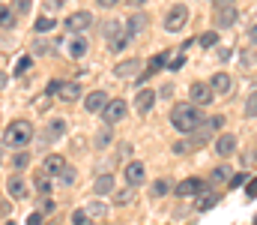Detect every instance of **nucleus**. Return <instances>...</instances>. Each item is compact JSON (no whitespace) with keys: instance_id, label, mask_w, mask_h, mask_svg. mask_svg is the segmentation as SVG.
<instances>
[{"instance_id":"obj_1","label":"nucleus","mask_w":257,"mask_h":225,"mask_svg":"<svg viewBox=\"0 0 257 225\" xmlns=\"http://www.w3.org/2000/svg\"><path fill=\"white\" fill-rule=\"evenodd\" d=\"M203 123H206V117L200 114V108L192 105V102H180V105L171 108V126H174L177 132H183V135L197 132Z\"/></svg>"},{"instance_id":"obj_2","label":"nucleus","mask_w":257,"mask_h":225,"mask_svg":"<svg viewBox=\"0 0 257 225\" xmlns=\"http://www.w3.org/2000/svg\"><path fill=\"white\" fill-rule=\"evenodd\" d=\"M33 141V123L30 120H12L3 129V144H9L12 150H24Z\"/></svg>"},{"instance_id":"obj_3","label":"nucleus","mask_w":257,"mask_h":225,"mask_svg":"<svg viewBox=\"0 0 257 225\" xmlns=\"http://www.w3.org/2000/svg\"><path fill=\"white\" fill-rule=\"evenodd\" d=\"M128 114V105L123 99H108V105L102 108V120H105V126H114V123H120V120H126Z\"/></svg>"},{"instance_id":"obj_4","label":"nucleus","mask_w":257,"mask_h":225,"mask_svg":"<svg viewBox=\"0 0 257 225\" xmlns=\"http://www.w3.org/2000/svg\"><path fill=\"white\" fill-rule=\"evenodd\" d=\"M186 21H189V9H186L183 3H177V6H171V12L165 15V30H168V33H180V30L186 27Z\"/></svg>"},{"instance_id":"obj_5","label":"nucleus","mask_w":257,"mask_h":225,"mask_svg":"<svg viewBox=\"0 0 257 225\" xmlns=\"http://www.w3.org/2000/svg\"><path fill=\"white\" fill-rule=\"evenodd\" d=\"M90 24H93V15H90L87 9H81V12H72V15L63 21V27L69 30V33H75V36H81L84 30H90Z\"/></svg>"},{"instance_id":"obj_6","label":"nucleus","mask_w":257,"mask_h":225,"mask_svg":"<svg viewBox=\"0 0 257 225\" xmlns=\"http://www.w3.org/2000/svg\"><path fill=\"white\" fill-rule=\"evenodd\" d=\"M189 96H192V105H209L215 99V93H212V87L206 81H194L189 87Z\"/></svg>"},{"instance_id":"obj_7","label":"nucleus","mask_w":257,"mask_h":225,"mask_svg":"<svg viewBox=\"0 0 257 225\" xmlns=\"http://www.w3.org/2000/svg\"><path fill=\"white\" fill-rule=\"evenodd\" d=\"M203 189H206V183H203L200 177H186V180L177 183V195H180V198H194V195H200Z\"/></svg>"},{"instance_id":"obj_8","label":"nucleus","mask_w":257,"mask_h":225,"mask_svg":"<svg viewBox=\"0 0 257 225\" xmlns=\"http://www.w3.org/2000/svg\"><path fill=\"white\" fill-rule=\"evenodd\" d=\"M236 18H239L236 6H224V9H215V27H218V30H230V27L236 24Z\"/></svg>"},{"instance_id":"obj_9","label":"nucleus","mask_w":257,"mask_h":225,"mask_svg":"<svg viewBox=\"0 0 257 225\" xmlns=\"http://www.w3.org/2000/svg\"><path fill=\"white\" fill-rule=\"evenodd\" d=\"M126 180H128V186H141L144 180H147V165L144 162H128L126 165Z\"/></svg>"},{"instance_id":"obj_10","label":"nucleus","mask_w":257,"mask_h":225,"mask_svg":"<svg viewBox=\"0 0 257 225\" xmlns=\"http://www.w3.org/2000/svg\"><path fill=\"white\" fill-rule=\"evenodd\" d=\"M105 105H108V93H105V90H93V93H87V99H84V108H87L90 114H99Z\"/></svg>"},{"instance_id":"obj_11","label":"nucleus","mask_w":257,"mask_h":225,"mask_svg":"<svg viewBox=\"0 0 257 225\" xmlns=\"http://www.w3.org/2000/svg\"><path fill=\"white\" fill-rule=\"evenodd\" d=\"M156 90H138V96H135V108H138V114H150L153 111V105H156Z\"/></svg>"},{"instance_id":"obj_12","label":"nucleus","mask_w":257,"mask_h":225,"mask_svg":"<svg viewBox=\"0 0 257 225\" xmlns=\"http://www.w3.org/2000/svg\"><path fill=\"white\" fill-rule=\"evenodd\" d=\"M236 135L233 132H221L218 138H215V153L218 156H230V153H236Z\"/></svg>"},{"instance_id":"obj_13","label":"nucleus","mask_w":257,"mask_h":225,"mask_svg":"<svg viewBox=\"0 0 257 225\" xmlns=\"http://www.w3.org/2000/svg\"><path fill=\"white\" fill-rule=\"evenodd\" d=\"M63 165H66V159H63V156H57V153H48L39 171H42V174H48V177H57V174L63 171Z\"/></svg>"},{"instance_id":"obj_14","label":"nucleus","mask_w":257,"mask_h":225,"mask_svg":"<svg viewBox=\"0 0 257 225\" xmlns=\"http://www.w3.org/2000/svg\"><path fill=\"white\" fill-rule=\"evenodd\" d=\"M63 132H66L63 120H48V126H45V135H42V144H39V147H45V144H51V141L63 138Z\"/></svg>"},{"instance_id":"obj_15","label":"nucleus","mask_w":257,"mask_h":225,"mask_svg":"<svg viewBox=\"0 0 257 225\" xmlns=\"http://www.w3.org/2000/svg\"><path fill=\"white\" fill-rule=\"evenodd\" d=\"M78 96H84V93H81V84H78V81H60L57 99H63V102H75Z\"/></svg>"},{"instance_id":"obj_16","label":"nucleus","mask_w":257,"mask_h":225,"mask_svg":"<svg viewBox=\"0 0 257 225\" xmlns=\"http://www.w3.org/2000/svg\"><path fill=\"white\" fill-rule=\"evenodd\" d=\"M6 192H9V198H15V201H21V198H27V183L21 180V177H9L6 180Z\"/></svg>"},{"instance_id":"obj_17","label":"nucleus","mask_w":257,"mask_h":225,"mask_svg":"<svg viewBox=\"0 0 257 225\" xmlns=\"http://www.w3.org/2000/svg\"><path fill=\"white\" fill-rule=\"evenodd\" d=\"M87 48H90V45H87V39H84V36H75V39H69L66 54H69L72 60H81V57L87 54Z\"/></svg>"},{"instance_id":"obj_18","label":"nucleus","mask_w":257,"mask_h":225,"mask_svg":"<svg viewBox=\"0 0 257 225\" xmlns=\"http://www.w3.org/2000/svg\"><path fill=\"white\" fill-rule=\"evenodd\" d=\"M138 69H141V60H138V57H128V60H120V63L114 66V75H117V78H132Z\"/></svg>"},{"instance_id":"obj_19","label":"nucleus","mask_w":257,"mask_h":225,"mask_svg":"<svg viewBox=\"0 0 257 225\" xmlns=\"http://www.w3.org/2000/svg\"><path fill=\"white\" fill-rule=\"evenodd\" d=\"M209 87H212V93H230L233 81H230V75L227 72H215L212 75V81H209Z\"/></svg>"},{"instance_id":"obj_20","label":"nucleus","mask_w":257,"mask_h":225,"mask_svg":"<svg viewBox=\"0 0 257 225\" xmlns=\"http://www.w3.org/2000/svg\"><path fill=\"white\" fill-rule=\"evenodd\" d=\"M128 42H132V36H128L126 30H120V33H114V36L108 39V51H114V54H120L123 48H128Z\"/></svg>"},{"instance_id":"obj_21","label":"nucleus","mask_w":257,"mask_h":225,"mask_svg":"<svg viewBox=\"0 0 257 225\" xmlns=\"http://www.w3.org/2000/svg\"><path fill=\"white\" fill-rule=\"evenodd\" d=\"M144 24H147V15H144V12H135V15L126 21V33L128 36H138V33L144 30Z\"/></svg>"},{"instance_id":"obj_22","label":"nucleus","mask_w":257,"mask_h":225,"mask_svg":"<svg viewBox=\"0 0 257 225\" xmlns=\"http://www.w3.org/2000/svg\"><path fill=\"white\" fill-rule=\"evenodd\" d=\"M93 189H96L99 195L114 192V174H99V177H96V183H93Z\"/></svg>"},{"instance_id":"obj_23","label":"nucleus","mask_w":257,"mask_h":225,"mask_svg":"<svg viewBox=\"0 0 257 225\" xmlns=\"http://www.w3.org/2000/svg\"><path fill=\"white\" fill-rule=\"evenodd\" d=\"M84 213L90 216V222H93V219L99 222V219H105V216H108V207H105L102 201H90V204L84 207Z\"/></svg>"},{"instance_id":"obj_24","label":"nucleus","mask_w":257,"mask_h":225,"mask_svg":"<svg viewBox=\"0 0 257 225\" xmlns=\"http://www.w3.org/2000/svg\"><path fill=\"white\" fill-rule=\"evenodd\" d=\"M165 66H168V54H165V51H162V54H156V57H150V60H147V72H150V75L162 72V69H165Z\"/></svg>"},{"instance_id":"obj_25","label":"nucleus","mask_w":257,"mask_h":225,"mask_svg":"<svg viewBox=\"0 0 257 225\" xmlns=\"http://www.w3.org/2000/svg\"><path fill=\"white\" fill-rule=\"evenodd\" d=\"M33 186H36V192H39L42 198H48V192H51V177L39 171V174H36V180H33Z\"/></svg>"},{"instance_id":"obj_26","label":"nucleus","mask_w":257,"mask_h":225,"mask_svg":"<svg viewBox=\"0 0 257 225\" xmlns=\"http://www.w3.org/2000/svg\"><path fill=\"white\" fill-rule=\"evenodd\" d=\"M0 27H3V30H12V27H15V9H9V6H3V3H0Z\"/></svg>"},{"instance_id":"obj_27","label":"nucleus","mask_w":257,"mask_h":225,"mask_svg":"<svg viewBox=\"0 0 257 225\" xmlns=\"http://www.w3.org/2000/svg\"><path fill=\"white\" fill-rule=\"evenodd\" d=\"M150 192H153V198H165V195L171 192V183H168L165 177H159V180H153V186H150Z\"/></svg>"},{"instance_id":"obj_28","label":"nucleus","mask_w":257,"mask_h":225,"mask_svg":"<svg viewBox=\"0 0 257 225\" xmlns=\"http://www.w3.org/2000/svg\"><path fill=\"white\" fill-rule=\"evenodd\" d=\"M224 180H230V165H218V168H212L209 183H224Z\"/></svg>"},{"instance_id":"obj_29","label":"nucleus","mask_w":257,"mask_h":225,"mask_svg":"<svg viewBox=\"0 0 257 225\" xmlns=\"http://www.w3.org/2000/svg\"><path fill=\"white\" fill-rule=\"evenodd\" d=\"M197 42H200V48H215L218 45V33L215 30H206V33L197 36Z\"/></svg>"},{"instance_id":"obj_30","label":"nucleus","mask_w":257,"mask_h":225,"mask_svg":"<svg viewBox=\"0 0 257 225\" xmlns=\"http://www.w3.org/2000/svg\"><path fill=\"white\" fill-rule=\"evenodd\" d=\"M132 198H135V192H132V189H114V204L126 207V204H132Z\"/></svg>"},{"instance_id":"obj_31","label":"nucleus","mask_w":257,"mask_h":225,"mask_svg":"<svg viewBox=\"0 0 257 225\" xmlns=\"http://www.w3.org/2000/svg\"><path fill=\"white\" fill-rule=\"evenodd\" d=\"M27 165H30V153H27V150H18V153L12 156V168L21 171V168H27Z\"/></svg>"},{"instance_id":"obj_32","label":"nucleus","mask_w":257,"mask_h":225,"mask_svg":"<svg viewBox=\"0 0 257 225\" xmlns=\"http://www.w3.org/2000/svg\"><path fill=\"white\" fill-rule=\"evenodd\" d=\"M197 201H194V207L197 210H209V207H215V201H218V195H194Z\"/></svg>"},{"instance_id":"obj_33","label":"nucleus","mask_w":257,"mask_h":225,"mask_svg":"<svg viewBox=\"0 0 257 225\" xmlns=\"http://www.w3.org/2000/svg\"><path fill=\"white\" fill-rule=\"evenodd\" d=\"M111 141H114V132H111V126H105V129L96 135V147H108Z\"/></svg>"},{"instance_id":"obj_34","label":"nucleus","mask_w":257,"mask_h":225,"mask_svg":"<svg viewBox=\"0 0 257 225\" xmlns=\"http://www.w3.org/2000/svg\"><path fill=\"white\" fill-rule=\"evenodd\" d=\"M183 66H186V54H183V51L168 60V72H177V69H183Z\"/></svg>"},{"instance_id":"obj_35","label":"nucleus","mask_w":257,"mask_h":225,"mask_svg":"<svg viewBox=\"0 0 257 225\" xmlns=\"http://www.w3.org/2000/svg\"><path fill=\"white\" fill-rule=\"evenodd\" d=\"M54 24H57L54 18H39L33 27H36V33H48V30H54Z\"/></svg>"},{"instance_id":"obj_36","label":"nucleus","mask_w":257,"mask_h":225,"mask_svg":"<svg viewBox=\"0 0 257 225\" xmlns=\"http://www.w3.org/2000/svg\"><path fill=\"white\" fill-rule=\"evenodd\" d=\"M57 177H60V183H66V186H72V183H75V168H69V165H63V171H60Z\"/></svg>"},{"instance_id":"obj_37","label":"nucleus","mask_w":257,"mask_h":225,"mask_svg":"<svg viewBox=\"0 0 257 225\" xmlns=\"http://www.w3.org/2000/svg\"><path fill=\"white\" fill-rule=\"evenodd\" d=\"M245 117H257V90L248 96V102H245Z\"/></svg>"},{"instance_id":"obj_38","label":"nucleus","mask_w":257,"mask_h":225,"mask_svg":"<svg viewBox=\"0 0 257 225\" xmlns=\"http://www.w3.org/2000/svg\"><path fill=\"white\" fill-rule=\"evenodd\" d=\"M203 126H206L209 132H218V129L224 126V117H221V114H215V117H209V123H203Z\"/></svg>"},{"instance_id":"obj_39","label":"nucleus","mask_w":257,"mask_h":225,"mask_svg":"<svg viewBox=\"0 0 257 225\" xmlns=\"http://www.w3.org/2000/svg\"><path fill=\"white\" fill-rule=\"evenodd\" d=\"M72 222H75V225H90V216H87V213H84V207H81V210H75V213H72Z\"/></svg>"},{"instance_id":"obj_40","label":"nucleus","mask_w":257,"mask_h":225,"mask_svg":"<svg viewBox=\"0 0 257 225\" xmlns=\"http://www.w3.org/2000/svg\"><path fill=\"white\" fill-rule=\"evenodd\" d=\"M30 63H33L30 57H21V60H18V66H15V72H18V75H24L27 69H30Z\"/></svg>"},{"instance_id":"obj_41","label":"nucleus","mask_w":257,"mask_h":225,"mask_svg":"<svg viewBox=\"0 0 257 225\" xmlns=\"http://www.w3.org/2000/svg\"><path fill=\"white\" fill-rule=\"evenodd\" d=\"M227 183H230V189H236V186H242V183H245V174L239 171V174H233V177H230Z\"/></svg>"},{"instance_id":"obj_42","label":"nucleus","mask_w":257,"mask_h":225,"mask_svg":"<svg viewBox=\"0 0 257 225\" xmlns=\"http://www.w3.org/2000/svg\"><path fill=\"white\" fill-rule=\"evenodd\" d=\"M15 12H30V0H15Z\"/></svg>"},{"instance_id":"obj_43","label":"nucleus","mask_w":257,"mask_h":225,"mask_svg":"<svg viewBox=\"0 0 257 225\" xmlns=\"http://www.w3.org/2000/svg\"><path fill=\"white\" fill-rule=\"evenodd\" d=\"M42 219H45V213H39V210H36V213L27 219V225H42Z\"/></svg>"},{"instance_id":"obj_44","label":"nucleus","mask_w":257,"mask_h":225,"mask_svg":"<svg viewBox=\"0 0 257 225\" xmlns=\"http://www.w3.org/2000/svg\"><path fill=\"white\" fill-rule=\"evenodd\" d=\"M48 48H51L48 42H36V45H33V51H36V54H48Z\"/></svg>"},{"instance_id":"obj_45","label":"nucleus","mask_w":257,"mask_h":225,"mask_svg":"<svg viewBox=\"0 0 257 225\" xmlns=\"http://www.w3.org/2000/svg\"><path fill=\"white\" fill-rule=\"evenodd\" d=\"M51 210H54V201H48V198H45V201L39 204V213H51Z\"/></svg>"},{"instance_id":"obj_46","label":"nucleus","mask_w":257,"mask_h":225,"mask_svg":"<svg viewBox=\"0 0 257 225\" xmlns=\"http://www.w3.org/2000/svg\"><path fill=\"white\" fill-rule=\"evenodd\" d=\"M57 90H60V81H51V84H48V90H45V93H48V96H57Z\"/></svg>"},{"instance_id":"obj_47","label":"nucleus","mask_w":257,"mask_h":225,"mask_svg":"<svg viewBox=\"0 0 257 225\" xmlns=\"http://www.w3.org/2000/svg\"><path fill=\"white\" fill-rule=\"evenodd\" d=\"M215 9H224V6H233V0H212Z\"/></svg>"},{"instance_id":"obj_48","label":"nucleus","mask_w":257,"mask_h":225,"mask_svg":"<svg viewBox=\"0 0 257 225\" xmlns=\"http://www.w3.org/2000/svg\"><path fill=\"white\" fill-rule=\"evenodd\" d=\"M96 3H99V6H105V9H108V6H117V3H120V0H96Z\"/></svg>"},{"instance_id":"obj_49","label":"nucleus","mask_w":257,"mask_h":225,"mask_svg":"<svg viewBox=\"0 0 257 225\" xmlns=\"http://www.w3.org/2000/svg\"><path fill=\"white\" fill-rule=\"evenodd\" d=\"M248 39L257 45V24H251V30H248Z\"/></svg>"},{"instance_id":"obj_50","label":"nucleus","mask_w":257,"mask_h":225,"mask_svg":"<svg viewBox=\"0 0 257 225\" xmlns=\"http://www.w3.org/2000/svg\"><path fill=\"white\" fill-rule=\"evenodd\" d=\"M248 195H251V198L257 195V180H251V183H248Z\"/></svg>"},{"instance_id":"obj_51","label":"nucleus","mask_w":257,"mask_h":225,"mask_svg":"<svg viewBox=\"0 0 257 225\" xmlns=\"http://www.w3.org/2000/svg\"><path fill=\"white\" fill-rule=\"evenodd\" d=\"M128 3H132V6H144L147 0H128Z\"/></svg>"},{"instance_id":"obj_52","label":"nucleus","mask_w":257,"mask_h":225,"mask_svg":"<svg viewBox=\"0 0 257 225\" xmlns=\"http://www.w3.org/2000/svg\"><path fill=\"white\" fill-rule=\"evenodd\" d=\"M66 0H51V6H54V9H57V6H63Z\"/></svg>"},{"instance_id":"obj_53","label":"nucleus","mask_w":257,"mask_h":225,"mask_svg":"<svg viewBox=\"0 0 257 225\" xmlns=\"http://www.w3.org/2000/svg\"><path fill=\"white\" fill-rule=\"evenodd\" d=\"M6 225H15V222H6Z\"/></svg>"}]
</instances>
